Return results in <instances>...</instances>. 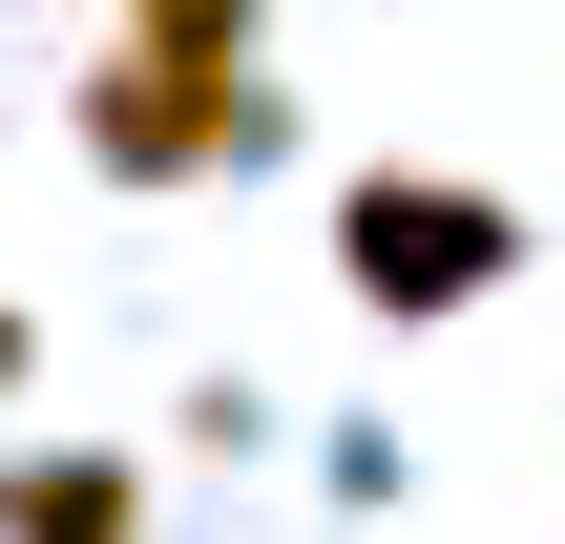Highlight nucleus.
Here are the masks:
<instances>
[{
  "label": "nucleus",
  "instance_id": "nucleus-1",
  "mask_svg": "<svg viewBox=\"0 0 565 544\" xmlns=\"http://www.w3.org/2000/svg\"><path fill=\"white\" fill-rule=\"evenodd\" d=\"M335 294L377 335H461L482 294H524V189H482V168H335Z\"/></svg>",
  "mask_w": 565,
  "mask_h": 544
},
{
  "label": "nucleus",
  "instance_id": "nucleus-2",
  "mask_svg": "<svg viewBox=\"0 0 565 544\" xmlns=\"http://www.w3.org/2000/svg\"><path fill=\"white\" fill-rule=\"evenodd\" d=\"M63 147H84L105 189H210V168L273 147V63H252V42H147V21H105Z\"/></svg>",
  "mask_w": 565,
  "mask_h": 544
},
{
  "label": "nucleus",
  "instance_id": "nucleus-3",
  "mask_svg": "<svg viewBox=\"0 0 565 544\" xmlns=\"http://www.w3.org/2000/svg\"><path fill=\"white\" fill-rule=\"evenodd\" d=\"M0 544H168V482L126 440H0Z\"/></svg>",
  "mask_w": 565,
  "mask_h": 544
},
{
  "label": "nucleus",
  "instance_id": "nucleus-4",
  "mask_svg": "<svg viewBox=\"0 0 565 544\" xmlns=\"http://www.w3.org/2000/svg\"><path fill=\"white\" fill-rule=\"evenodd\" d=\"M21 377H42V314H21V294H0V398H21Z\"/></svg>",
  "mask_w": 565,
  "mask_h": 544
}]
</instances>
